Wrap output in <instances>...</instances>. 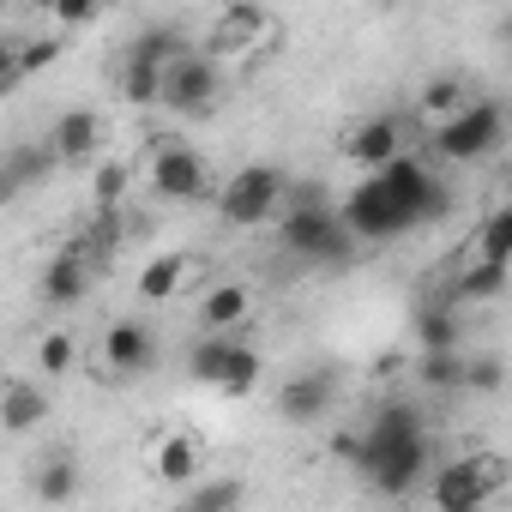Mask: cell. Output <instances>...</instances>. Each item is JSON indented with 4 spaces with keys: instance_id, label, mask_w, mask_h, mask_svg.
I'll use <instances>...</instances> for the list:
<instances>
[{
    "instance_id": "1",
    "label": "cell",
    "mask_w": 512,
    "mask_h": 512,
    "mask_svg": "<svg viewBox=\"0 0 512 512\" xmlns=\"http://www.w3.org/2000/svg\"><path fill=\"white\" fill-rule=\"evenodd\" d=\"M506 488V458L500 452H464L428 470V500L434 512H482Z\"/></svg>"
},
{
    "instance_id": "2",
    "label": "cell",
    "mask_w": 512,
    "mask_h": 512,
    "mask_svg": "<svg viewBox=\"0 0 512 512\" xmlns=\"http://www.w3.org/2000/svg\"><path fill=\"white\" fill-rule=\"evenodd\" d=\"M284 187H290L284 169H272V163H241L217 187V217L229 229H266V223L284 217Z\"/></svg>"
},
{
    "instance_id": "3",
    "label": "cell",
    "mask_w": 512,
    "mask_h": 512,
    "mask_svg": "<svg viewBox=\"0 0 512 512\" xmlns=\"http://www.w3.org/2000/svg\"><path fill=\"white\" fill-rule=\"evenodd\" d=\"M187 374L211 392H229V398H247L253 386L266 380V356L241 344V338H193L187 344Z\"/></svg>"
},
{
    "instance_id": "4",
    "label": "cell",
    "mask_w": 512,
    "mask_h": 512,
    "mask_svg": "<svg viewBox=\"0 0 512 512\" xmlns=\"http://www.w3.org/2000/svg\"><path fill=\"white\" fill-rule=\"evenodd\" d=\"M278 241L296 253V260H314V266H344L350 253H356L350 229H344L338 211H326V205H296V211H284V217H278Z\"/></svg>"
},
{
    "instance_id": "5",
    "label": "cell",
    "mask_w": 512,
    "mask_h": 512,
    "mask_svg": "<svg viewBox=\"0 0 512 512\" xmlns=\"http://www.w3.org/2000/svg\"><path fill=\"white\" fill-rule=\"evenodd\" d=\"M278 43V19H272V7H253V0H235V7H223L217 19H211V31H205V61H247V55H260V49H272Z\"/></svg>"
},
{
    "instance_id": "6",
    "label": "cell",
    "mask_w": 512,
    "mask_h": 512,
    "mask_svg": "<svg viewBox=\"0 0 512 512\" xmlns=\"http://www.w3.org/2000/svg\"><path fill=\"white\" fill-rule=\"evenodd\" d=\"M500 139H506L500 103H482V97H476L464 115H452V121H440V127L428 133V151H434L440 163H482Z\"/></svg>"
},
{
    "instance_id": "7",
    "label": "cell",
    "mask_w": 512,
    "mask_h": 512,
    "mask_svg": "<svg viewBox=\"0 0 512 512\" xmlns=\"http://www.w3.org/2000/svg\"><path fill=\"white\" fill-rule=\"evenodd\" d=\"M217 97H223V67L205 61L199 49H187V55H175V61L163 67V91H157V103H163L169 115H211Z\"/></svg>"
},
{
    "instance_id": "8",
    "label": "cell",
    "mask_w": 512,
    "mask_h": 512,
    "mask_svg": "<svg viewBox=\"0 0 512 512\" xmlns=\"http://www.w3.org/2000/svg\"><path fill=\"white\" fill-rule=\"evenodd\" d=\"M145 181H151L157 199H169V205H193V199L211 193V163H205L193 145L163 139V145L151 151V163H145Z\"/></svg>"
},
{
    "instance_id": "9",
    "label": "cell",
    "mask_w": 512,
    "mask_h": 512,
    "mask_svg": "<svg viewBox=\"0 0 512 512\" xmlns=\"http://www.w3.org/2000/svg\"><path fill=\"white\" fill-rule=\"evenodd\" d=\"M338 223L350 229V241H386V235H398V229H410V211L386 193V181L380 175H368L350 199H344V211H338Z\"/></svg>"
},
{
    "instance_id": "10",
    "label": "cell",
    "mask_w": 512,
    "mask_h": 512,
    "mask_svg": "<svg viewBox=\"0 0 512 512\" xmlns=\"http://www.w3.org/2000/svg\"><path fill=\"white\" fill-rule=\"evenodd\" d=\"M428 470H434V458H428V434L398 440V446H386V452H374V458L362 464V476H368L386 500L416 494V482H428Z\"/></svg>"
},
{
    "instance_id": "11",
    "label": "cell",
    "mask_w": 512,
    "mask_h": 512,
    "mask_svg": "<svg viewBox=\"0 0 512 512\" xmlns=\"http://www.w3.org/2000/svg\"><path fill=\"white\" fill-rule=\"evenodd\" d=\"M151 368H157V332H151L145 320H115V326L103 332V374L139 380V374H151Z\"/></svg>"
},
{
    "instance_id": "12",
    "label": "cell",
    "mask_w": 512,
    "mask_h": 512,
    "mask_svg": "<svg viewBox=\"0 0 512 512\" xmlns=\"http://www.w3.org/2000/svg\"><path fill=\"white\" fill-rule=\"evenodd\" d=\"M253 284H241V278H217V284H205V296H199V332L205 338H235L247 320H253Z\"/></svg>"
},
{
    "instance_id": "13",
    "label": "cell",
    "mask_w": 512,
    "mask_h": 512,
    "mask_svg": "<svg viewBox=\"0 0 512 512\" xmlns=\"http://www.w3.org/2000/svg\"><path fill=\"white\" fill-rule=\"evenodd\" d=\"M344 157H350L356 169L380 175L386 163H398V157H404V121H398V115H374V121H356V127L344 133Z\"/></svg>"
},
{
    "instance_id": "14",
    "label": "cell",
    "mask_w": 512,
    "mask_h": 512,
    "mask_svg": "<svg viewBox=\"0 0 512 512\" xmlns=\"http://www.w3.org/2000/svg\"><path fill=\"white\" fill-rule=\"evenodd\" d=\"M332 398H338L332 374H326V368H302V374H290V380L278 386V416L296 422V428H314V422L332 410Z\"/></svg>"
},
{
    "instance_id": "15",
    "label": "cell",
    "mask_w": 512,
    "mask_h": 512,
    "mask_svg": "<svg viewBox=\"0 0 512 512\" xmlns=\"http://www.w3.org/2000/svg\"><path fill=\"white\" fill-rule=\"evenodd\" d=\"M43 151H49L55 163H91V157L103 151V115H97V109H67V115L49 127Z\"/></svg>"
},
{
    "instance_id": "16",
    "label": "cell",
    "mask_w": 512,
    "mask_h": 512,
    "mask_svg": "<svg viewBox=\"0 0 512 512\" xmlns=\"http://www.w3.org/2000/svg\"><path fill=\"white\" fill-rule=\"evenodd\" d=\"M151 476L157 482H169V488H193L199 476H205V446L193 440V434H157L151 440Z\"/></svg>"
},
{
    "instance_id": "17",
    "label": "cell",
    "mask_w": 512,
    "mask_h": 512,
    "mask_svg": "<svg viewBox=\"0 0 512 512\" xmlns=\"http://www.w3.org/2000/svg\"><path fill=\"white\" fill-rule=\"evenodd\" d=\"M49 422V386L0 380V434H37Z\"/></svg>"
},
{
    "instance_id": "18",
    "label": "cell",
    "mask_w": 512,
    "mask_h": 512,
    "mask_svg": "<svg viewBox=\"0 0 512 512\" xmlns=\"http://www.w3.org/2000/svg\"><path fill=\"white\" fill-rule=\"evenodd\" d=\"M85 284H91V260L73 247H61L55 260L43 266V302L49 308H79L85 302Z\"/></svg>"
},
{
    "instance_id": "19",
    "label": "cell",
    "mask_w": 512,
    "mask_h": 512,
    "mask_svg": "<svg viewBox=\"0 0 512 512\" xmlns=\"http://www.w3.org/2000/svg\"><path fill=\"white\" fill-rule=\"evenodd\" d=\"M79 488H85V470L73 452H49L31 470V500H43V506H67V500H79Z\"/></svg>"
},
{
    "instance_id": "20",
    "label": "cell",
    "mask_w": 512,
    "mask_h": 512,
    "mask_svg": "<svg viewBox=\"0 0 512 512\" xmlns=\"http://www.w3.org/2000/svg\"><path fill=\"white\" fill-rule=\"evenodd\" d=\"M506 296V266H488V260H464L452 272V314L458 308H482V302H500Z\"/></svg>"
},
{
    "instance_id": "21",
    "label": "cell",
    "mask_w": 512,
    "mask_h": 512,
    "mask_svg": "<svg viewBox=\"0 0 512 512\" xmlns=\"http://www.w3.org/2000/svg\"><path fill=\"white\" fill-rule=\"evenodd\" d=\"M193 272H199V260H187V253H157V260H145V266H139L133 290H139V302H169Z\"/></svg>"
},
{
    "instance_id": "22",
    "label": "cell",
    "mask_w": 512,
    "mask_h": 512,
    "mask_svg": "<svg viewBox=\"0 0 512 512\" xmlns=\"http://www.w3.org/2000/svg\"><path fill=\"white\" fill-rule=\"evenodd\" d=\"M247 506V482L241 476H199L193 488H181V500H175V512H241Z\"/></svg>"
},
{
    "instance_id": "23",
    "label": "cell",
    "mask_w": 512,
    "mask_h": 512,
    "mask_svg": "<svg viewBox=\"0 0 512 512\" xmlns=\"http://www.w3.org/2000/svg\"><path fill=\"white\" fill-rule=\"evenodd\" d=\"M476 97H470V85L458 79V73H440V79H428L422 91H416V115H428L434 127L440 121H452V115H464Z\"/></svg>"
},
{
    "instance_id": "24",
    "label": "cell",
    "mask_w": 512,
    "mask_h": 512,
    "mask_svg": "<svg viewBox=\"0 0 512 512\" xmlns=\"http://www.w3.org/2000/svg\"><path fill=\"white\" fill-rule=\"evenodd\" d=\"M458 314L446 308V302H434V308H422L416 314V350L422 356H446V350H458Z\"/></svg>"
},
{
    "instance_id": "25",
    "label": "cell",
    "mask_w": 512,
    "mask_h": 512,
    "mask_svg": "<svg viewBox=\"0 0 512 512\" xmlns=\"http://www.w3.org/2000/svg\"><path fill=\"white\" fill-rule=\"evenodd\" d=\"M470 260H488V266H512V211L500 205V211H488L482 223H476V253Z\"/></svg>"
},
{
    "instance_id": "26",
    "label": "cell",
    "mask_w": 512,
    "mask_h": 512,
    "mask_svg": "<svg viewBox=\"0 0 512 512\" xmlns=\"http://www.w3.org/2000/svg\"><path fill=\"white\" fill-rule=\"evenodd\" d=\"M175 55H187V43H181V31H175V25H145V31L127 43V61H151V67H169Z\"/></svg>"
},
{
    "instance_id": "27",
    "label": "cell",
    "mask_w": 512,
    "mask_h": 512,
    "mask_svg": "<svg viewBox=\"0 0 512 512\" xmlns=\"http://www.w3.org/2000/svg\"><path fill=\"white\" fill-rule=\"evenodd\" d=\"M157 91H163V67H151V61H121V97H127L133 109H151Z\"/></svg>"
},
{
    "instance_id": "28",
    "label": "cell",
    "mask_w": 512,
    "mask_h": 512,
    "mask_svg": "<svg viewBox=\"0 0 512 512\" xmlns=\"http://www.w3.org/2000/svg\"><path fill=\"white\" fill-rule=\"evenodd\" d=\"M73 362H79V338H73V332H43V344H37V374H43V380H61V374H73Z\"/></svg>"
},
{
    "instance_id": "29",
    "label": "cell",
    "mask_w": 512,
    "mask_h": 512,
    "mask_svg": "<svg viewBox=\"0 0 512 512\" xmlns=\"http://www.w3.org/2000/svg\"><path fill=\"white\" fill-rule=\"evenodd\" d=\"M61 55H67V43H61V37H19V85H25V79H37L43 67H55Z\"/></svg>"
},
{
    "instance_id": "30",
    "label": "cell",
    "mask_w": 512,
    "mask_h": 512,
    "mask_svg": "<svg viewBox=\"0 0 512 512\" xmlns=\"http://www.w3.org/2000/svg\"><path fill=\"white\" fill-rule=\"evenodd\" d=\"M121 193H127V163H97V175H91V205H97V217H109V211L121 205Z\"/></svg>"
},
{
    "instance_id": "31",
    "label": "cell",
    "mask_w": 512,
    "mask_h": 512,
    "mask_svg": "<svg viewBox=\"0 0 512 512\" xmlns=\"http://www.w3.org/2000/svg\"><path fill=\"white\" fill-rule=\"evenodd\" d=\"M458 374H464V350H446V356H422L416 362V386H458Z\"/></svg>"
},
{
    "instance_id": "32",
    "label": "cell",
    "mask_w": 512,
    "mask_h": 512,
    "mask_svg": "<svg viewBox=\"0 0 512 512\" xmlns=\"http://www.w3.org/2000/svg\"><path fill=\"white\" fill-rule=\"evenodd\" d=\"M500 380H506L500 356H464V374H458V386H470V392H500Z\"/></svg>"
},
{
    "instance_id": "33",
    "label": "cell",
    "mask_w": 512,
    "mask_h": 512,
    "mask_svg": "<svg viewBox=\"0 0 512 512\" xmlns=\"http://www.w3.org/2000/svg\"><path fill=\"white\" fill-rule=\"evenodd\" d=\"M19 91V37H0V97Z\"/></svg>"
},
{
    "instance_id": "34",
    "label": "cell",
    "mask_w": 512,
    "mask_h": 512,
    "mask_svg": "<svg viewBox=\"0 0 512 512\" xmlns=\"http://www.w3.org/2000/svg\"><path fill=\"white\" fill-rule=\"evenodd\" d=\"M49 19H55V25H97L103 7H97V0H67V7H55Z\"/></svg>"
},
{
    "instance_id": "35",
    "label": "cell",
    "mask_w": 512,
    "mask_h": 512,
    "mask_svg": "<svg viewBox=\"0 0 512 512\" xmlns=\"http://www.w3.org/2000/svg\"><path fill=\"white\" fill-rule=\"evenodd\" d=\"M19 193H25V181L13 175V163H7V157H0V205H7V199H19Z\"/></svg>"
}]
</instances>
